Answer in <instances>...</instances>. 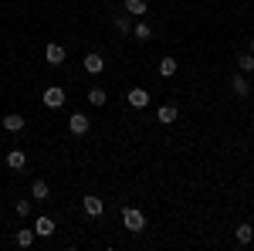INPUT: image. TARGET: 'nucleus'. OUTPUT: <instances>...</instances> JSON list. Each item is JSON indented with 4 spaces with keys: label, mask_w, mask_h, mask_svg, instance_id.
I'll use <instances>...</instances> for the list:
<instances>
[{
    "label": "nucleus",
    "mask_w": 254,
    "mask_h": 251,
    "mask_svg": "<svg viewBox=\"0 0 254 251\" xmlns=\"http://www.w3.org/2000/svg\"><path fill=\"white\" fill-rule=\"evenodd\" d=\"M112 24H116V31L122 34V38H132V14H126V10H122V14L112 17Z\"/></svg>",
    "instance_id": "5"
},
{
    "label": "nucleus",
    "mask_w": 254,
    "mask_h": 251,
    "mask_svg": "<svg viewBox=\"0 0 254 251\" xmlns=\"http://www.w3.org/2000/svg\"><path fill=\"white\" fill-rule=\"evenodd\" d=\"M34 238H38V234L31 231V228H24V231H17V238H14V241H17L20 248H31V245H34Z\"/></svg>",
    "instance_id": "20"
},
{
    "label": "nucleus",
    "mask_w": 254,
    "mask_h": 251,
    "mask_svg": "<svg viewBox=\"0 0 254 251\" xmlns=\"http://www.w3.org/2000/svg\"><path fill=\"white\" fill-rule=\"evenodd\" d=\"M7 167H10V170H24V167H27V153H24V150H10V153H7Z\"/></svg>",
    "instance_id": "11"
},
{
    "label": "nucleus",
    "mask_w": 254,
    "mask_h": 251,
    "mask_svg": "<svg viewBox=\"0 0 254 251\" xmlns=\"http://www.w3.org/2000/svg\"><path fill=\"white\" fill-rule=\"evenodd\" d=\"M132 38H136V41H149V38H153V27L142 24V20H136V24H132Z\"/></svg>",
    "instance_id": "19"
},
{
    "label": "nucleus",
    "mask_w": 254,
    "mask_h": 251,
    "mask_svg": "<svg viewBox=\"0 0 254 251\" xmlns=\"http://www.w3.org/2000/svg\"><path fill=\"white\" fill-rule=\"evenodd\" d=\"M251 55H254V38H251Z\"/></svg>",
    "instance_id": "23"
},
{
    "label": "nucleus",
    "mask_w": 254,
    "mask_h": 251,
    "mask_svg": "<svg viewBox=\"0 0 254 251\" xmlns=\"http://www.w3.org/2000/svg\"><path fill=\"white\" fill-rule=\"evenodd\" d=\"M88 129H92V119H88V116H81V112L68 116V133H71V136H85Z\"/></svg>",
    "instance_id": "2"
},
{
    "label": "nucleus",
    "mask_w": 254,
    "mask_h": 251,
    "mask_svg": "<svg viewBox=\"0 0 254 251\" xmlns=\"http://www.w3.org/2000/svg\"><path fill=\"white\" fill-rule=\"evenodd\" d=\"M88 102H92V105H95V109H102V105H105V102H109V92H105V88H88Z\"/></svg>",
    "instance_id": "18"
},
{
    "label": "nucleus",
    "mask_w": 254,
    "mask_h": 251,
    "mask_svg": "<svg viewBox=\"0 0 254 251\" xmlns=\"http://www.w3.org/2000/svg\"><path fill=\"white\" fill-rule=\"evenodd\" d=\"M122 224H126V231H146V214L139 211V207H122Z\"/></svg>",
    "instance_id": "1"
},
{
    "label": "nucleus",
    "mask_w": 254,
    "mask_h": 251,
    "mask_svg": "<svg viewBox=\"0 0 254 251\" xmlns=\"http://www.w3.org/2000/svg\"><path fill=\"white\" fill-rule=\"evenodd\" d=\"M234 238H237V245H251V241H254V228H251V224H237Z\"/></svg>",
    "instance_id": "17"
},
{
    "label": "nucleus",
    "mask_w": 254,
    "mask_h": 251,
    "mask_svg": "<svg viewBox=\"0 0 254 251\" xmlns=\"http://www.w3.org/2000/svg\"><path fill=\"white\" fill-rule=\"evenodd\" d=\"M81 207H85V214H88V217H98V214L105 211V204H102V197H95V193H88V197H81Z\"/></svg>",
    "instance_id": "6"
},
{
    "label": "nucleus",
    "mask_w": 254,
    "mask_h": 251,
    "mask_svg": "<svg viewBox=\"0 0 254 251\" xmlns=\"http://www.w3.org/2000/svg\"><path fill=\"white\" fill-rule=\"evenodd\" d=\"M231 88H234V95H241V98H244L248 92H251V85H248V78H244V72L231 78Z\"/></svg>",
    "instance_id": "16"
},
{
    "label": "nucleus",
    "mask_w": 254,
    "mask_h": 251,
    "mask_svg": "<svg viewBox=\"0 0 254 251\" xmlns=\"http://www.w3.org/2000/svg\"><path fill=\"white\" fill-rule=\"evenodd\" d=\"M251 228H254V224H251Z\"/></svg>",
    "instance_id": "24"
},
{
    "label": "nucleus",
    "mask_w": 254,
    "mask_h": 251,
    "mask_svg": "<svg viewBox=\"0 0 254 251\" xmlns=\"http://www.w3.org/2000/svg\"><path fill=\"white\" fill-rule=\"evenodd\" d=\"M24 126H27V119H24V116H17V112L3 116V129H7V133H20Z\"/></svg>",
    "instance_id": "10"
},
{
    "label": "nucleus",
    "mask_w": 254,
    "mask_h": 251,
    "mask_svg": "<svg viewBox=\"0 0 254 251\" xmlns=\"http://www.w3.org/2000/svg\"><path fill=\"white\" fill-rule=\"evenodd\" d=\"M176 116H180V109H176L173 102H166V105H159V112H156V119L163 122V126H173V122H176Z\"/></svg>",
    "instance_id": "9"
},
{
    "label": "nucleus",
    "mask_w": 254,
    "mask_h": 251,
    "mask_svg": "<svg viewBox=\"0 0 254 251\" xmlns=\"http://www.w3.org/2000/svg\"><path fill=\"white\" fill-rule=\"evenodd\" d=\"M126 102H129L132 109H146V105H149V92H146V88H132V92H126Z\"/></svg>",
    "instance_id": "7"
},
{
    "label": "nucleus",
    "mask_w": 254,
    "mask_h": 251,
    "mask_svg": "<svg viewBox=\"0 0 254 251\" xmlns=\"http://www.w3.org/2000/svg\"><path fill=\"white\" fill-rule=\"evenodd\" d=\"M41 102H44L48 109H61V105H64V92H61L58 85H51V88L41 92Z\"/></svg>",
    "instance_id": "3"
},
{
    "label": "nucleus",
    "mask_w": 254,
    "mask_h": 251,
    "mask_svg": "<svg viewBox=\"0 0 254 251\" xmlns=\"http://www.w3.org/2000/svg\"><path fill=\"white\" fill-rule=\"evenodd\" d=\"M14 211H17V217H27V214H31V200H17Z\"/></svg>",
    "instance_id": "22"
},
{
    "label": "nucleus",
    "mask_w": 254,
    "mask_h": 251,
    "mask_svg": "<svg viewBox=\"0 0 254 251\" xmlns=\"http://www.w3.org/2000/svg\"><path fill=\"white\" fill-rule=\"evenodd\" d=\"M237 65H241V72H244V75H248V72H254V55H241V61H237Z\"/></svg>",
    "instance_id": "21"
},
{
    "label": "nucleus",
    "mask_w": 254,
    "mask_h": 251,
    "mask_svg": "<svg viewBox=\"0 0 254 251\" xmlns=\"http://www.w3.org/2000/svg\"><path fill=\"white\" fill-rule=\"evenodd\" d=\"M31 197H34V200H48V197H51L48 180H34V183H31Z\"/></svg>",
    "instance_id": "14"
},
{
    "label": "nucleus",
    "mask_w": 254,
    "mask_h": 251,
    "mask_svg": "<svg viewBox=\"0 0 254 251\" xmlns=\"http://www.w3.org/2000/svg\"><path fill=\"white\" fill-rule=\"evenodd\" d=\"M122 10H126V14H132V17H142L149 7H146V0H126V3H122Z\"/></svg>",
    "instance_id": "15"
},
{
    "label": "nucleus",
    "mask_w": 254,
    "mask_h": 251,
    "mask_svg": "<svg viewBox=\"0 0 254 251\" xmlns=\"http://www.w3.org/2000/svg\"><path fill=\"white\" fill-rule=\"evenodd\" d=\"M34 234H38V238H51V234H55V221H51V217H38V221H34Z\"/></svg>",
    "instance_id": "12"
},
{
    "label": "nucleus",
    "mask_w": 254,
    "mask_h": 251,
    "mask_svg": "<svg viewBox=\"0 0 254 251\" xmlns=\"http://www.w3.org/2000/svg\"><path fill=\"white\" fill-rule=\"evenodd\" d=\"M81 65H85V72H88V75H102V72H105V61H102V55H95V51H92V55H85Z\"/></svg>",
    "instance_id": "8"
},
{
    "label": "nucleus",
    "mask_w": 254,
    "mask_h": 251,
    "mask_svg": "<svg viewBox=\"0 0 254 251\" xmlns=\"http://www.w3.org/2000/svg\"><path fill=\"white\" fill-rule=\"evenodd\" d=\"M156 68H159V75H163V78H173V75H176V68H180V61L166 55V58H159Z\"/></svg>",
    "instance_id": "13"
},
{
    "label": "nucleus",
    "mask_w": 254,
    "mask_h": 251,
    "mask_svg": "<svg viewBox=\"0 0 254 251\" xmlns=\"http://www.w3.org/2000/svg\"><path fill=\"white\" fill-rule=\"evenodd\" d=\"M44 58H48V65H55V68H58V65H64V58H68V51H64L61 44H55V41H51V44L44 48Z\"/></svg>",
    "instance_id": "4"
}]
</instances>
